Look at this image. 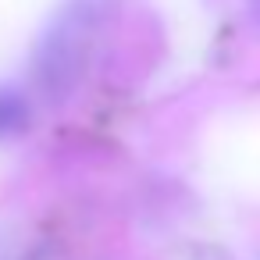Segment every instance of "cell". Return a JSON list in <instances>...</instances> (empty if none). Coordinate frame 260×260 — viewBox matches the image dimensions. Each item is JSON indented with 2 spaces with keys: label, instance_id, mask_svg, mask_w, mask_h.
I'll list each match as a JSON object with an SVG mask.
<instances>
[{
  "label": "cell",
  "instance_id": "cell-1",
  "mask_svg": "<svg viewBox=\"0 0 260 260\" xmlns=\"http://www.w3.org/2000/svg\"><path fill=\"white\" fill-rule=\"evenodd\" d=\"M104 4L107 0H72L43 32L36 50V82L47 96H68L86 75Z\"/></svg>",
  "mask_w": 260,
  "mask_h": 260
},
{
  "label": "cell",
  "instance_id": "cell-2",
  "mask_svg": "<svg viewBox=\"0 0 260 260\" xmlns=\"http://www.w3.org/2000/svg\"><path fill=\"white\" fill-rule=\"evenodd\" d=\"M25 125H29V100L11 86H0V139L22 132Z\"/></svg>",
  "mask_w": 260,
  "mask_h": 260
},
{
  "label": "cell",
  "instance_id": "cell-3",
  "mask_svg": "<svg viewBox=\"0 0 260 260\" xmlns=\"http://www.w3.org/2000/svg\"><path fill=\"white\" fill-rule=\"evenodd\" d=\"M249 15H253V18L260 22V0H249Z\"/></svg>",
  "mask_w": 260,
  "mask_h": 260
}]
</instances>
